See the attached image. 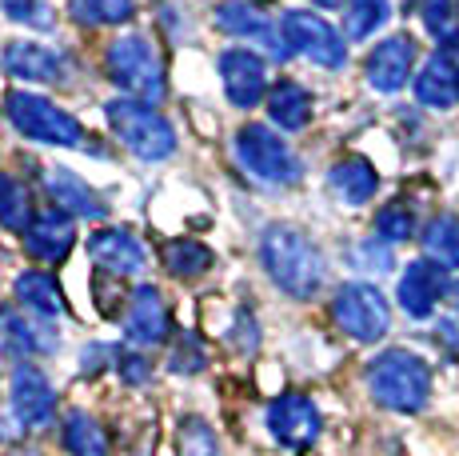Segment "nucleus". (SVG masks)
<instances>
[{"label": "nucleus", "instance_id": "17", "mask_svg": "<svg viewBox=\"0 0 459 456\" xmlns=\"http://www.w3.org/2000/svg\"><path fill=\"white\" fill-rule=\"evenodd\" d=\"M216 24L224 32H236V37H248L255 40V45H264L272 52V57H292V48H288V40H284V32H276L272 29V21L268 16H260L255 8L248 4H220L216 8Z\"/></svg>", "mask_w": 459, "mask_h": 456}, {"label": "nucleus", "instance_id": "12", "mask_svg": "<svg viewBox=\"0 0 459 456\" xmlns=\"http://www.w3.org/2000/svg\"><path fill=\"white\" fill-rule=\"evenodd\" d=\"M8 400H13V417L21 420L24 428H37L52 417L56 408V392H52L48 376L32 364H21L13 373V384H8Z\"/></svg>", "mask_w": 459, "mask_h": 456}, {"label": "nucleus", "instance_id": "21", "mask_svg": "<svg viewBox=\"0 0 459 456\" xmlns=\"http://www.w3.org/2000/svg\"><path fill=\"white\" fill-rule=\"evenodd\" d=\"M328 184H332V192L343 200V205H368V200L376 197V189H379V172L364 161V156H348V161L332 164Z\"/></svg>", "mask_w": 459, "mask_h": 456}, {"label": "nucleus", "instance_id": "30", "mask_svg": "<svg viewBox=\"0 0 459 456\" xmlns=\"http://www.w3.org/2000/svg\"><path fill=\"white\" fill-rule=\"evenodd\" d=\"M180 456H220V436L204 417H188L180 425Z\"/></svg>", "mask_w": 459, "mask_h": 456}, {"label": "nucleus", "instance_id": "14", "mask_svg": "<svg viewBox=\"0 0 459 456\" xmlns=\"http://www.w3.org/2000/svg\"><path fill=\"white\" fill-rule=\"evenodd\" d=\"M88 257H92L104 273L132 276L144 268V244L132 232H125V228H100V232L88 236Z\"/></svg>", "mask_w": 459, "mask_h": 456}, {"label": "nucleus", "instance_id": "5", "mask_svg": "<svg viewBox=\"0 0 459 456\" xmlns=\"http://www.w3.org/2000/svg\"><path fill=\"white\" fill-rule=\"evenodd\" d=\"M4 112H8L16 133H24L29 140H40V145L73 148V145H81V136H84V128L76 125V117H68L65 109H56L52 101L32 96V92H8Z\"/></svg>", "mask_w": 459, "mask_h": 456}, {"label": "nucleus", "instance_id": "25", "mask_svg": "<svg viewBox=\"0 0 459 456\" xmlns=\"http://www.w3.org/2000/svg\"><path fill=\"white\" fill-rule=\"evenodd\" d=\"M423 252L439 268H459V221L455 216H436L423 228Z\"/></svg>", "mask_w": 459, "mask_h": 456}, {"label": "nucleus", "instance_id": "3", "mask_svg": "<svg viewBox=\"0 0 459 456\" xmlns=\"http://www.w3.org/2000/svg\"><path fill=\"white\" fill-rule=\"evenodd\" d=\"M104 112H108L112 133L120 136V145H125L132 156H140V161H164V156L176 153L172 125H168L148 101L120 96V101H108Z\"/></svg>", "mask_w": 459, "mask_h": 456}, {"label": "nucleus", "instance_id": "28", "mask_svg": "<svg viewBox=\"0 0 459 456\" xmlns=\"http://www.w3.org/2000/svg\"><path fill=\"white\" fill-rule=\"evenodd\" d=\"M164 265H168V273L172 276L192 280V276H200V273H208L212 268V252L204 249V244H196V241H172L164 249Z\"/></svg>", "mask_w": 459, "mask_h": 456}, {"label": "nucleus", "instance_id": "8", "mask_svg": "<svg viewBox=\"0 0 459 456\" xmlns=\"http://www.w3.org/2000/svg\"><path fill=\"white\" fill-rule=\"evenodd\" d=\"M280 32H284L288 48L304 52V57H312L316 65H324V68H340L343 60H348L343 37L332 29L328 21H324V16H316V13L292 8V13H284V24H280Z\"/></svg>", "mask_w": 459, "mask_h": 456}, {"label": "nucleus", "instance_id": "15", "mask_svg": "<svg viewBox=\"0 0 459 456\" xmlns=\"http://www.w3.org/2000/svg\"><path fill=\"white\" fill-rule=\"evenodd\" d=\"M411 65H416V45L408 37H387L368 57V81L376 92H400L411 76Z\"/></svg>", "mask_w": 459, "mask_h": 456}, {"label": "nucleus", "instance_id": "27", "mask_svg": "<svg viewBox=\"0 0 459 456\" xmlns=\"http://www.w3.org/2000/svg\"><path fill=\"white\" fill-rule=\"evenodd\" d=\"M76 24H125L136 13V0H68Z\"/></svg>", "mask_w": 459, "mask_h": 456}, {"label": "nucleus", "instance_id": "32", "mask_svg": "<svg viewBox=\"0 0 459 456\" xmlns=\"http://www.w3.org/2000/svg\"><path fill=\"white\" fill-rule=\"evenodd\" d=\"M420 16H423V29L431 37L447 40L455 32V4L452 0H420Z\"/></svg>", "mask_w": 459, "mask_h": 456}, {"label": "nucleus", "instance_id": "4", "mask_svg": "<svg viewBox=\"0 0 459 456\" xmlns=\"http://www.w3.org/2000/svg\"><path fill=\"white\" fill-rule=\"evenodd\" d=\"M104 65H108L112 81L120 89H128L136 101H148V104L164 101V65L148 37L128 32V37L112 40L108 52H104Z\"/></svg>", "mask_w": 459, "mask_h": 456}, {"label": "nucleus", "instance_id": "36", "mask_svg": "<svg viewBox=\"0 0 459 456\" xmlns=\"http://www.w3.org/2000/svg\"><path fill=\"white\" fill-rule=\"evenodd\" d=\"M120 376H125L128 384H144L148 381V361H144V356L120 353Z\"/></svg>", "mask_w": 459, "mask_h": 456}, {"label": "nucleus", "instance_id": "10", "mask_svg": "<svg viewBox=\"0 0 459 456\" xmlns=\"http://www.w3.org/2000/svg\"><path fill=\"white\" fill-rule=\"evenodd\" d=\"M268 428L280 444L304 449V444H312L320 436V408L307 397H299V392H288L268 408Z\"/></svg>", "mask_w": 459, "mask_h": 456}, {"label": "nucleus", "instance_id": "23", "mask_svg": "<svg viewBox=\"0 0 459 456\" xmlns=\"http://www.w3.org/2000/svg\"><path fill=\"white\" fill-rule=\"evenodd\" d=\"M268 112H272V120H276L280 128L296 133V128H304L307 117H312V96H307L304 84L280 81L276 89H272V96H268Z\"/></svg>", "mask_w": 459, "mask_h": 456}, {"label": "nucleus", "instance_id": "9", "mask_svg": "<svg viewBox=\"0 0 459 456\" xmlns=\"http://www.w3.org/2000/svg\"><path fill=\"white\" fill-rule=\"evenodd\" d=\"M220 81H224V92L236 109H255L264 101V89H268V76H264V60L248 48H228L220 57Z\"/></svg>", "mask_w": 459, "mask_h": 456}, {"label": "nucleus", "instance_id": "11", "mask_svg": "<svg viewBox=\"0 0 459 456\" xmlns=\"http://www.w3.org/2000/svg\"><path fill=\"white\" fill-rule=\"evenodd\" d=\"M168 329H172V317H168L164 296L152 285H140L125 312V337L136 348H152L160 340H168Z\"/></svg>", "mask_w": 459, "mask_h": 456}, {"label": "nucleus", "instance_id": "16", "mask_svg": "<svg viewBox=\"0 0 459 456\" xmlns=\"http://www.w3.org/2000/svg\"><path fill=\"white\" fill-rule=\"evenodd\" d=\"M76 244V228H73V216L68 213H40L32 216V224L24 228V249L32 252L44 265H56V260L68 257V249Z\"/></svg>", "mask_w": 459, "mask_h": 456}, {"label": "nucleus", "instance_id": "1", "mask_svg": "<svg viewBox=\"0 0 459 456\" xmlns=\"http://www.w3.org/2000/svg\"><path fill=\"white\" fill-rule=\"evenodd\" d=\"M260 257H264L268 276L276 280L284 293L299 296V301H307V296L320 293L324 257H320V249L312 244L307 232H299V228H292V224H272L260 241Z\"/></svg>", "mask_w": 459, "mask_h": 456}, {"label": "nucleus", "instance_id": "35", "mask_svg": "<svg viewBox=\"0 0 459 456\" xmlns=\"http://www.w3.org/2000/svg\"><path fill=\"white\" fill-rule=\"evenodd\" d=\"M172 373H180V376H192V373H200L204 368V353H200V345L192 337H184V345L172 353Z\"/></svg>", "mask_w": 459, "mask_h": 456}, {"label": "nucleus", "instance_id": "22", "mask_svg": "<svg viewBox=\"0 0 459 456\" xmlns=\"http://www.w3.org/2000/svg\"><path fill=\"white\" fill-rule=\"evenodd\" d=\"M416 96L431 109H452L459 101V68L439 52L423 65V73L416 76Z\"/></svg>", "mask_w": 459, "mask_h": 456}, {"label": "nucleus", "instance_id": "26", "mask_svg": "<svg viewBox=\"0 0 459 456\" xmlns=\"http://www.w3.org/2000/svg\"><path fill=\"white\" fill-rule=\"evenodd\" d=\"M65 449L73 456H108V436L88 412H73L65 420Z\"/></svg>", "mask_w": 459, "mask_h": 456}, {"label": "nucleus", "instance_id": "29", "mask_svg": "<svg viewBox=\"0 0 459 456\" xmlns=\"http://www.w3.org/2000/svg\"><path fill=\"white\" fill-rule=\"evenodd\" d=\"M0 224L13 228V232H24V228L32 224L29 192H24V184L13 180V177H0Z\"/></svg>", "mask_w": 459, "mask_h": 456}, {"label": "nucleus", "instance_id": "6", "mask_svg": "<svg viewBox=\"0 0 459 456\" xmlns=\"http://www.w3.org/2000/svg\"><path fill=\"white\" fill-rule=\"evenodd\" d=\"M236 156H240V164L252 177H260L268 184H296L299 180L296 153L264 125H244L240 133H236Z\"/></svg>", "mask_w": 459, "mask_h": 456}, {"label": "nucleus", "instance_id": "13", "mask_svg": "<svg viewBox=\"0 0 459 456\" xmlns=\"http://www.w3.org/2000/svg\"><path fill=\"white\" fill-rule=\"evenodd\" d=\"M444 293H447V273L436 260H416V265H408V273L400 276V304L411 320L431 317V309L439 304Z\"/></svg>", "mask_w": 459, "mask_h": 456}, {"label": "nucleus", "instance_id": "7", "mask_svg": "<svg viewBox=\"0 0 459 456\" xmlns=\"http://www.w3.org/2000/svg\"><path fill=\"white\" fill-rule=\"evenodd\" d=\"M332 317H335V324H340L351 340H364V345L379 340L387 332V324H392V312H387L384 293H379L376 285H364V280L343 285L340 293H335Z\"/></svg>", "mask_w": 459, "mask_h": 456}, {"label": "nucleus", "instance_id": "18", "mask_svg": "<svg viewBox=\"0 0 459 456\" xmlns=\"http://www.w3.org/2000/svg\"><path fill=\"white\" fill-rule=\"evenodd\" d=\"M44 184H48L52 200H56L60 213H73V216H84V221H104L108 216V205L96 197L88 184L68 169H48L44 172Z\"/></svg>", "mask_w": 459, "mask_h": 456}, {"label": "nucleus", "instance_id": "38", "mask_svg": "<svg viewBox=\"0 0 459 456\" xmlns=\"http://www.w3.org/2000/svg\"><path fill=\"white\" fill-rule=\"evenodd\" d=\"M320 4H340V0H320Z\"/></svg>", "mask_w": 459, "mask_h": 456}, {"label": "nucleus", "instance_id": "24", "mask_svg": "<svg viewBox=\"0 0 459 456\" xmlns=\"http://www.w3.org/2000/svg\"><path fill=\"white\" fill-rule=\"evenodd\" d=\"M16 296L24 301V309L37 312V317H60L65 312V296H60L56 280L40 268H29V273L16 276Z\"/></svg>", "mask_w": 459, "mask_h": 456}, {"label": "nucleus", "instance_id": "19", "mask_svg": "<svg viewBox=\"0 0 459 456\" xmlns=\"http://www.w3.org/2000/svg\"><path fill=\"white\" fill-rule=\"evenodd\" d=\"M4 68L21 81H60L68 73L65 57L56 48H44V45H29V40H13L4 48Z\"/></svg>", "mask_w": 459, "mask_h": 456}, {"label": "nucleus", "instance_id": "31", "mask_svg": "<svg viewBox=\"0 0 459 456\" xmlns=\"http://www.w3.org/2000/svg\"><path fill=\"white\" fill-rule=\"evenodd\" d=\"M387 21V0H351L348 4V37L364 40Z\"/></svg>", "mask_w": 459, "mask_h": 456}, {"label": "nucleus", "instance_id": "33", "mask_svg": "<svg viewBox=\"0 0 459 456\" xmlns=\"http://www.w3.org/2000/svg\"><path fill=\"white\" fill-rule=\"evenodd\" d=\"M376 228L384 241H408L411 232H416V224H411V213L403 205H387L384 213L376 216Z\"/></svg>", "mask_w": 459, "mask_h": 456}, {"label": "nucleus", "instance_id": "2", "mask_svg": "<svg viewBox=\"0 0 459 456\" xmlns=\"http://www.w3.org/2000/svg\"><path fill=\"white\" fill-rule=\"evenodd\" d=\"M368 384H372V397L392 412H420L431 397L428 364L416 353H403V348L379 353L368 368Z\"/></svg>", "mask_w": 459, "mask_h": 456}, {"label": "nucleus", "instance_id": "37", "mask_svg": "<svg viewBox=\"0 0 459 456\" xmlns=\"http://www.w3.org/2000/svg\"><path fill=\"white\" fill-rule=\"evenodd\" d=\"M452 296H455V309H459V285H455V288H452Z\"/></svg>", "mask_w": 459, "mask_h": 456}, {"label": "nucleus", "instance_id": "20", "mask_svg": "<svg viewBox=\"0 0 459 456\" xmlns=\"http://www.w3.org/2000/svg\"><path fill=\"white\" fill-rule=\"evenodd\" d=\"M0 348L8 353H52L56 332L37 317H21L16 309H0Z\"/></svg>", "mask_w": 459, "mask_h": 456}, {"label": "nucleus", "instance_id": "34", "mask_svg": "<svg viewBox=\"0 0 459 456\" xmlns=\"http://www.w3.org/2000/svg\"><path fill=\"white\" fill-rule=\"evenodd\" d=\"M4 13L32 29H52V8L44 0H4Z\"/></svg>", "mask_w": 459, "mask_h": 456}]
</instances>
